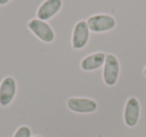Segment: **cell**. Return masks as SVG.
Returning <instances> with one entry per match:
<instances>
[{
    "label": "cell",
    "mask_w": 146,
    "mask_h": 137,
    "mask_svg": "<svg viewBox=\"0 0 146 137\" xmlns=\"http://www.w3.org/2000/svg\"><path fill=\"white\" fill-rule=\"evenodd\" d=\"M13 137H31V130L28 126H21L16 130Z\"/></svg>",
    "instance_id": "cell-10"
},
{
    "label": "cell",
    "mask_w": 146,
    "mask_h": 137,
    "mask_svg": "<svg viewBox=\"0 0 146 137\" xmlns=\"http://www.w3.org/2000/svg\"><path fill=\"white\" fill-rule=\"evenodd\" d=\"M10 0H0V5H5L9 2Z\"/></svg>",
    "instance_id": "cell-11"
},
{
    "label": "cell",
    "mask_w": 146,
    "mask_h": 137,
    "mask_svg": "<svg viewBox=\"0 0 146 137\" xmlns=\"http://www.w3.org/2000/svg\"><path fill=\"white\" fill-rule=\"evenodd\" d=\"M86 22L89 30L93 32H106L113 29L116 25L115 19L107 14L92 15L87 19Z\"/></svg>",
    "instance_id": "cell-3"
},
{
    "label": "cell",
    "mask_w": 146,
    "mask_h": 137,
    "mask_svg": "<svg viewBox=\"0 0 146 137\" xmlns=\"http://www.w3.org/2000/svg\"><path fill=\"white\" fill-rule=\"evenodd\" d=\"M16 93V82L11 76L5 77L0 84V105L7 106L13 100Z\"/></svg>",
    "instance_id": "cell-6"
},
{
    "label": "cell",
    "mask_w": 146,
    "mask_h": 137,
    "mask_svg": "<svg viewBox=\"0 0 146 137\" xmlns=\"http://www.w3.org/2000/svg\"><path fill=\"white\" fill-rule=\"evenodd\" d=\"M67 106L76 113H92L97 109V103L90 98L72 97L67 100Z\"/></svg>",
    "instance_id": "cell-5"
},
{
    "label": "cell",
    "mask_w": 146,
    "mask_h": 137,
    "mask_svg": "<svg viewBox=\"0 0 146 137\" xmlns=\"http://www.w3.org/2000/svg\"><path fill=\"white\" fill-rule=\"evenodd\" d=\"M140 116V104L135 97H130L127 100L124 109V121L129 127L135 126Z\"/></svg>",
    "instance_id": "cell-7"
},
{
    "label": "cell",
    "mask_w": 146,
    "mask_h": 137,
    "mask_svg": "<svg viewBox=\"0 0 146 137\" xmlns=\"http://www.w3.org/2000/svg\"><path fill=\"white\" fill-rule=\"evenodd\" d=\"M119 61L113 54H107L103 67V80L106 85L113 86L116 84L119 76Z\"/></svg>",
    "instance_id": "cell-2"
},
{
    "label": "cell",
    "mask_w": 146,
    "mask_h": 137,
    "mask_svg": "<svg viewBox=\"0 0 146 137\" xmlns=\"http://www.w3.org/2000/svg\"><path fill=\"white\" fill-rule=\"evenodd\" d=\"M29 30L33 32V34L39 38L41 41L46 43H51L55 38V34L51 26L46 23L45 21H42L40 19H32L27 23Z\"/></svg>",
    "instance_id": "cell-1"
},
{
    "label": "cell",
    "mask_w": 146,
    "mask_h": 137,
    "mask_svg": "<svg viewBox=\"0 0 146 137\" xmlns=\"http://www.w3.org/2000/svg\"><path fill=\"white\" fill-rule=\"evenodd\" d=\"M33 137H40V136H33Z\"/></svg>",
    "instance_id": "cell-13"
},
{
    "label": "cell",
    "mask_w": 146,
    "mask_h": 137,
    "mask_svg": "<svg viewBox=\"0 0 146 137\" xmlns=\"http://www.w3.org/2000/svg\"><path fill=\"white\" fill-rule=\"evenodd\" d=\"M62 7V0H45L37 10V17L42 21L52 18Z\"/></svg>",
    "instance_id": "cell-8"
},
{
    "label": "cell",
    "mask_w": 146,
    "mask_h": 137,
    "mask_svg": "<svg viewBox=\"0 0 146 137\" xmlns=\"http://www.w3.org/2000/svg\"><path fill=\"white\" fill-rule=\"evenodd\" d=\"M89 28L87 22L80 20L74 26L72 33V47L74 49H82L89 40Z\"/></svg>",
    "instance_id": "cell-4"
},
{
    "label": "cell",
    "mask_w": 146,
    "mask_h": 137,
    "mask_svg": "<svg viewBox=\"0 0 146 137\" xmlns=\"http://www.w3.org/2000/svg\"><path fill=\"white\" fill-rule=\"evenodd\" d=\"M144 74L146 75V67H145V69H144Z\"/></svg>",
    "instance_id": "cell-12"
},
{
    "label": "cell",
    "mask_w": 146,
    "mask_h": 137,
    "mask_svg": "<svg viewBox=\"0 0 146 137\" xmlns=\"http://www.w3.org/2000/svg\"><path fill=\"white\" fill-rule=\"evenodd\" d=\"M106 55L102 52H96L93 54H90L88 56L84 57L82 59L80 66L85 71H92L100 68L105 62Z\"/></svg>",
    "instance_id": "cell-9"
}]
</instances>
